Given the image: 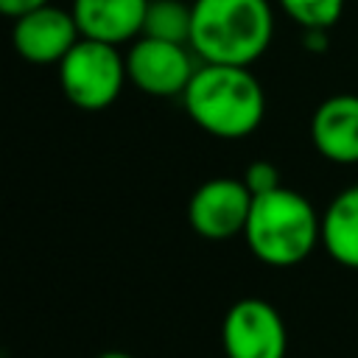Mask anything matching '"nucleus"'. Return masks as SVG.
I'll use <instances>...</instances> for the list:
<instances>
[{
	"label": "nucleus",
	"mask_w": 358,
	"mask_h": 358,
	"mask_svg": "<svg viewBox=\"0 0 358 358\" xmlns=\"http://www.w3.org/2000/svg\"><path fill=\"white\" fill-rule=\"evenodd\" d=\"M182 103L199 129L221 140L249 137L266 115L260 81L249 67L232 64H201L193 73Z\"/></svg>",
	"instance_id": "nucleus-1"
},
{
	"label": "nucleus",
	"mask_w": 358,
	"mask_h": 358,
	"mask_svg": "<svg viewBox=\"0 0 358 358\" xmlns=\"http://www.w3.org/2000/svg\"><path fill=\"white\" fill-rule=\"evenodd\" d=\"M274 34L268 0H193L190 50L204 64L249 67Z\"/></svg>",
	"instance_id": "nucleus-2"
},
{
	"label": "nucleus",
	"mask_w": 358,
	"mask_h": 358,
	"mask_svg": "<svg viewBox=\"0 0 358 358\" xmlns=\"http://www.w3.org/2000/svg\"><path fill=\"white\" fill-rule=\"evenodd\" d=\"M243 238L260 263L288 268L316 249L322 241V218L302 193L280 185L252 199Z\"/></svg>",
	"instance_id": "nucleus-3"
},
{
	"label": "nucleus",
	"mask_w": 358,
	"mask_h": 358,
	"mask_svg": "<svg viewBox=\"0 0 358 358\" xmlns=\"http://www.w3.org/2000/svg\"><path fill=\"white\" fill-rule=\"evenodd\" d=\"M56 70L64 98L84 112H101L112 106L129 78L126 56H120L117 45L84 36L70 48V53L56 64Z\"/></svg>",
	"instance_id": "nucleus-4"
},
{
	"label": "nucleus",
	"mask_w": 358,
	"mask_h": 358,
	"mask_svg": "<svg viewBox=\"0 0 358 358\" xmlns=\"http://www.w3.org/2000/svg\"><path fill=\"white\" fill-rule=\"evenodd\" d=\"M221 344L227 358H285V322L266 299H238L224 316Z\"/></svg>",
	"instance_id": "nucleus-5"
},
{
	"label": "nucleus",
	"mask_w": 358,
	"mask_h": 358,
	"mask_svg": "<svg viewBox=\"0 0 358 358\" xmlns=\"http://www.w3.org/2000/svg\"><path fill=\"white\" fill-rule=\"evenodd\" d=\"M187 48L190 45L137 36L134 45L126 53V76H129V81L140 92H145L151 98L185 95L193 73L199 70L193 64V56H190Z\"/></svg>",
	"instance_id": "nucleus-6"
},
{
	"label": "nucleus",
	"mask_w": 358,
	"mask_h": 358,
	"mask_svg": "<svg viewBox=\"0 0 358 358\" xmlns=\"http://www.w3.org/2000/svg\"><path fill=\"white\" fill-rule=\"evenodd\" d=\"M252 193L243 179L215 176L196 187L187 204V221L196 235L207 241H227L246 229Z\"/></svg>",
	"instance_id": "nucleus-7"
},
{
	"label": "nucleus",
	"mask_w": 358,
	"mask_h": 358,
	"mask_svg": "<svg viewBox=\"0 0 358 358\" xmlns=\"http://www.w3.org/2000/svg\"><path fill=\"white\" fill-rule=\"evenodd\" d=\"M78 39L81 31L73 14L53 3L22 14L11 25V45L31 64H59Z\"/></svg>",
	"instance_id": "nucleus-8"
},
{
	"label": "nucleus",
	"mask_w": 358,
	"mask_h": 358,
	"mask_svg": "<svg viewBox=\"0 0 358 358\" xmlns=\"http://www.w3.org/2000/svg\"><path fill=\"white\" fill-rule=\"evenodd\" d=\"M310 140L316 151L338 165L358 162V95L341 92L324 98L310 117Z\"/></svg>",
	"instance_id": "nucleus-9"
},
{
	"label": "nucleus",
	"mask_w": 358,
	"mask_h": 358,
	"mask_svg": "<svg viewBox=\"0 0 358 358\" xmlns=\"http://www.w3.org/2000/svg\"><path fill=\"white\" fill-rule=\"evenodd\" d=\"M148 0H73L70 14L84 39L123 45L143 34Z\"/></svg>",
	"instance_id": "nucleus-10"
},
{
	"label": "nucleus",
	"mask_w": 358,
	"mask_h": 358,
	"mask_svg": "<svg viewBox=\"0 0 358 358\" xmlns=\"http://www.w3.org/2000/svg\"><path fill=\"white\" fill-rule=\"evenodd\" d=\"M322 243L336 263L358 268V185L341 190L327 204L322 218Z\"/></svg>",
	"instance_id": "nucleus-11"
},
{
	"label": "nucleus",
	"mask_w": 358,
	"mask_h": 358,
	"mask_svg": "<svg viewBox=\"0 0 358 358\" xmlns=\"http://www.w3.org/2000/svg\"><path fill=\"white\" fill-rule=\"evenodd\" d=\"M190 25H193V3H187V0H148L140 36L190 45Z\"/></svg>",
	"instance_id": "nucleus-12"
},
{
	"label": "nucleus",
	"mask_w": 358,
	"mask_h": 358,
	"mask_svg": "<svg viewBox=\"0 0 358 358\" xmlns=\"http://www.w3.org/2000/svg\"><path fill=\"white\" fill-rule=\"evenodd\" d=\"M280 6L302 31H327L344 11V0H280Z\"/></svg>",
	"instance_id": "nucleus-13"
},
{
	"label": "nucleus",
	"mask_w": 358,
	"mask_h": 358,
	"mask_svg": "<svg viewBox=\"0 0 358 358\" xmlns=\"http://www.w3.org/2000/svg\"><path fill=\"white\" fill-rule=\"evenodd\" d=\"M243 185L249 187L252 196L277 190V187H280V171H277V165H271L268 159H255V162L246 168V173H243Z\"/></svg>",
	"instance_id": "nucleus-14"
},
{
	"label": "nucleus",
	"mask_w": 358,
	"mask_h": 358,
	"mask_svg": "<svg viewBox=\"0 0 358 358\" xmlns=\"http://www.w3.org/2000/svg\"><path fill=\"white\" fill-rule=\"evenodd\" d=\"M48 3L50 0H0V14L3 17H11V20H20L22 14L36 11V8H42Z\"/></svg>",
	"instance_id": "nucleus-15"
},
{
	"label": "nucleus",
	"mask_w": 358,
	"mask_h": 358,
	"mask_svg": "<svg viewBox=\"0 0 358 358\" xmlns=\"http://www.w3.org/2000/svg\"><path fill=\"white\" fill-rule=\"evenodd\" d=\"M98 358H134V355H129V352H123V350H106V352H101Z\"/></svg>",
	"instance_id": "nucleus-16"
}]
</instances>
